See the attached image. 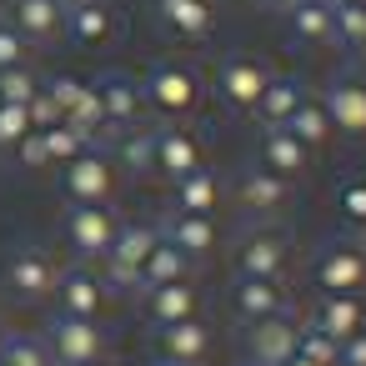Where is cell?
Returning <instances> with one entry per match:
<instances>
[{
    "instance_id": "1",
    "label": "cell",
    "mask_w": 366,
    "mask_h": 366,
    "mask_svg": "<svg viewBox=\"0 0 366 366\" xmlns=\"http://www.w3.org/2000/svg\"><path fill=\"white\" fill-rule=\"evenodd\" d=\"M141 101L161 126H176V121H191L201 111L206 81H201V71L191 61H156L141 76Z\"/></svg>"
},
{
    "instance_id": "2",
    "label": "cell",
    "mask_w": 366,
    "mask_h": 366,
    "mask_svg": "<svg viewBox=\"0 0 366 366\" xmlns=\"http://www.w3.org/2000/svg\"><path fill=\"white\" fill-rule=\"evenodd\" d=\"M116 186H121V166L101 146H86L76 161L61 166V196L71 206H111Z\"/></svg>"
},
{
    "instance_id": "3",
    "label": "cell",
    "mask_w": 366,
    "mask_h": 366,
    "mask_svg": "<svg viewBox=\"0 0 366 366\" xmlns=\"http://www.w3.org/2000/svg\"><path fill=\"white\" fill-rule=\"evenodd\" d=\"M156 241H161V226H151V221H121L111 251L101 256L106 286H111V291H136V286H141V266H146V256L156 251Z\"/></svg>"
},
{
    "instance_id": "4",
    "label": "cell",
    "mask_w": 366,
    "mask_h": 366,
    "mask_svg": "<svg viewBox=\"0 0 366 366\" xmlns=\"http://www.w3.org/2000/svg\"><path fill=\"white\" fill-rule=\"evenodd\" d=\"M231 271H236V281H286V271H291L286 236L271 231V226L246 231L236 241V251H231Z\"/></svg>"
},
{
    "instance_id": "5",
    "label": "cell",
    "mask_w": 366,
    "mask_h": 366,
    "mask_svg": "<svg viewBox=\"0 0 366 366\" xmlns=\"http://www.w3.org/2000/svg\"><path fill=\"white\" fill-rule=\"evenodd\" d=\"M206 166V141L186 126V121H176V126H151V176H161L166 186L171 181H181V176H191V171H201Z\"/></svg>"
},
{
    "instance_id": "6",
    "label": "cell",
    "mask_w": 366,
    "mask_h": 366,
    "mask_svg": "<svg viewBox=\"0 0 366 366\" xmlns=\"http://www.w3.org/2000/svg\"><path fill=\"white\" fill-rule=\"evenodd\" d=\"M311 281L321 296H366V251L361 241H331L311 261Z\"/></svg>"
},
{
    "instance_id": "7",
    "label": "cell",
    "mask_w": 366,
    "mask_h": 366,
    "mask_svg": "<svg viewBox=\"0 0 366 366\" xmlns=\"http://www.w3.org/2000/svg\"><path fill=\"white\" fill-rule=\"evenodd\" d=\"M46 351L56 366H86V361H106V331L101 321H81V316H51L46 321Z\"/></svg>"
},
{
    "instance_id": "8",
    "label": "cell",
    "mask_w": 366,
    "mask_h": 366,
    "mask_svg": "<svg viewBox=\"0 0 366 366\" xmlns=\"http://www.w3.org/2000/svg\"><path fill=\"white\" fill-rule=\"evenodd\" d=\"M316 96H321V106H326V116H331V136H341V141H366V76L336 71Z\"/></svg>"
},
{
    "instance_id": "9",
    "label": "cell",
    "mask_w": 366,
    "mask_h": 366,
    "mask_svg": "<svg viewBox=\"0 0 366 366\" xmlns=\"http://www.w3.org/2000/svg\"><path fill=\"white\" fill-rule=\"evenodd\" d=\"M271 81V66L256 61V56H226L216 66V101L231 111V116H256V101Z\"/></svg>"
},
{
    "instance_id": "10",
    "label": "cell",
    "mask_w": 366,
    "mask_h": 366,
    "mask_svg": "<svg viewBox=\"0 0 366 366\" xmlns=\"http://www.w3.org/2000/svg\"><path fill=\"white\" fill-rule=\"evenodd\" d=\"M56 316H81V321H101V311H106V301H111V286H106V276L96 271V266H66L61 276H56Z\"/></svg>"
},
{
    "instance_id": "11",
    "label": "cell",
    "mask_w": 366,
    "mask_h": 366,
    "mask_svg": "<svg viewBox=\"0 0 366 366\" xmlns=\"http://www.w3.org/2000/svg\"><path fill=\"white\" fill-rule=\"evenodd\" d=\"M156 31L176 46H206L216 31V0H151Z\"/></svg>"
},
{
    "instance_id": "12",
    "label": "cell",
    "mask_w": 366,
    "mask_h": 366,
    "mask_svg": "<svg viewBox=\"0 0 366 366\" xmlns=\"http://www.w3.org/2000/svg\"><path fill=\"white\" fill-rule=\"evenodd\" d=\"M91 91H96V101H101V121H106V131L126 136V131L141 126L146 101H141V81H136L131 71H106V76L91 81Z\"/></svg>"
},
{
    "instance_id": "13",
    "label": "cell",
    "mask_w": 366,
    "mask_h": 366,
    "mask_svg": "<svg viewBox=\"0 0 366 366\" xmlns=\"http://www.w3.org/2000/svg\"><path fill=\"white\" fill-rule=\"evenodd\" d=\"M236 206H241V216H251L256 226H266V221H276L291 206V181L276 176V171H266V166H246L236 176Z\"/></svg>"
},
{
    "instance_id": "14",
    "label": "cell",
    "mask_w": 366,
    "mask_h": 366,
    "mask_svg": "<svg viewBox=\"0 0 366 366\" xmlns=\"http://www.w3.org/2000/svg\"><path fill=\"white\" fill-rule=\"evenodd\" d=\"M116 231H121V216L111 206H71L66 211V241L81 261H101L111 251Z\"/></svg>"
},
{
    "instance_id": "15",
    "label": "cell",
    "mask_w": 366,
    "mask_h": 366,
    "mask_svg": "<svg viewBox=\"0 0 366 366\" xmlns=\"http://www.w3.org/2000/svg\"><path fill=\"white\" fill-rule=\"evenodd\" d=\"M56 276H61V266H56V256L41 251V246H21V251H11V261H6V291H11L16 301H46V296L56 291Z\"/></svg>"
},
{
    "instance_id": "16",
    "label": "cell",
    "mask_w": 366,
    "mask_h": 366,
    "mask_svg": "<svg viewBox=\"0 0 366 366\" xmlns=\"http://www.w3.org/2000/svg\"><path fill=\"white\" fill-rule=\"evenodd\" d=\"M211 351H216V336L201 316L176 321V326H156V361H166V366H206Z\"/></svg>"
},
{
    "instance_id": "17",
    "label": "cell",
    "mask_w": 366,
    "mask_h": 366,
    "mask_svg": "<svg viewBox=\"0 0 366 366\" xmlns=\"http://www.w3.org/2000/svg\"><path fill=\"white\" fill-rule=\"evenodd\" d=\"M241 351H246L241 366H281L286 356H296V316L286 311V316L241 326Z\"/></svg>"
},
{
    "instance_id": "18",
    "label": "cell",
    "mask_w": 366,
    "mask_h": 366,
    "mask_svg": "<svg viewBox=\"0 0 366 366\" xmlns=\"http://www.w3.org/2000/svg\"><path fill=\"white\" fill-rule=\"evenodd\" d=\"M66 36L81 51H101V46H111L121 36V11L111 0H81V6L66 11Z\"/></svg>"
},
{
    "instance_id": "19",
    "label": "cell",
    "mask_w": 366,
    "mask_h": 366,
    "mask_svg": "<svg viewBox=\"0 0 366 366\" xmlns=\"http://www.w3.org/2000/svg\"><path fill=\"white\" fill-rule=\"evenodd\" d=\"M286 311H291L286 281H236L231 286V316L241 326H256V321H271V316H286Z\"/></svg>"
},
{
    "instance_id": "20",
    "label": "cell",
    "mask_w": 366,
    "mask_h": 366,
    "mask_svg": "<svg viewBox=\"0 0 366 366\" xmlns=\"http://www.w3.org/2000/svg\"><path fill=\"white\" fill-rule=\"evenodd\" d=\"M256 166H266V171L296 181V176H306L311 151H306L286 126H256Z\"/></svg>"
},
{
    "instance_id": "21",
    "label": "cell",
    "mask_w": 366,
    "mask_h": 366,
    "mask_svg": "<svg viewBox=\"0 0 366 366\" xmlns=\"http://www.w3.org/2000/svg\"><path fill=\"white\" fill-rule=\"evenodd\" d=\"M161 236H166L181 256H191V261H206V256L221 246V226H216V216H196V211H166Z\"/></svg>"
},
{
    "instance_id": "22",
    "label": "cell",
    "mask_w": 366,
    "mask_h": 366,
    "mask_svg": "<svg viewBox=\"0 0 366 366\" xmlns=\"http://www.w3.org/2000/svg\"><path fill=\"white\" fill-rule=\"evenodd\" d=\"M6 21L26 36V46H46L66 36V6L61 0H6Z\"/></svg>"
},
{
    "instance_id": "23",
    "label": "cell",
    "mask_w": 366,
    "mask_h": 366,
    "mask_svg": "<svg viewBox=\"0 0 366 366\" xmlns=\"http://www.w3.org/2000/svg\"><path fill=\"white\" fill-rule=\"evenodd\" d=\"M281 21H286V41L296 51L331 46V0H291L281 11Z\"/></svg>"
},
{
    "instance_id": "24",
    "label": "cell",
    "mask_w": 366,
    "mask_h": 366,
    "mask_svg": "<svg viewBox=\"0 0 366 366\" xmlns=\"http://www.w3.org/2000/svg\"><path fill=\"white\" fill-rule=\"evenodd\" d=\"M141 301H146L151 326H176V321H196L201 316V291H196L191 276L171 281V286H151V291H141Z\"/></svg>"
},
{
    "instance_id": "25",
    "label": "cell",
    "mask_w": 366,
    "mask_h": 366,
    "mask_svg": "<svg viewBox=\"0 0 366 366\" xmlns=\"http://www.w3.org/2000/svg\"><path fill=\"white\" fill-rule=\"evenodd\" d=\"M311 321L341 346V341H351V336L366 331V296H321L316 311H311Z\"/></svg>"
},
{
    "instance_id": "26",
    "label": "cell",
    "mask_w": 366,
    "mask_h": 366,
    "mask_svg": "<svg viewBox=\"0 0 366 366\" xmlns=\"http://www.w3.org/2000/svg\"><path fill=\"white\" fill-rule=\"evenodd\" d=\"M306 91H311V86H306L301 76H276V71H271L261 101H256V121H261V126H286L291 111L306 101Z\"/></svg>"
},
{
    "instance_id": "27",
    "label": "cell",
    "mask_w": 366,
    "mask_h": 366,
    "mask_svg": "<svg viewBox=\"0 0 366 366\" xmlns=\"http://www.w3.org/2000/svg\"><path fill=\"white\" fill-rule=\"evenodd\" d=\"M216 206H221V176H216L211 166H201V171H191V176H181V181H171V211L216 216Z\"/></svg>"
},
{
    "instance_id": "28",
    "label": "cell",
    "mask_w": 366,
    "mask_h": 366,
    "mask_svg": "<svg viewBox=\"0 0 366 366\" xmlns=\"http://www.w3.org/2000/svg\"><path fill=\"white\" fill-rule=\"evenodd\" d=\"M286 131L316 156V151H326L336 136H331V116H326V106H321V96L316 91H306V101L291 111V121H286Z\"/></svg>"
},
{
    "instance_id": "29",
    "label": "cell",
    "mask_w": 366,
    "mask_h": 366,
    "mask_svg": "<svg viewBox=\"0 0 366 366\" xmlns=\"http://www.w3.org/2000/svg\"><path fill=\"white\" fill-rule=\"evenodd\" d=\"M191 271H196V261H191V256H181V251H176V246L161 236V241H156V251H151V256H146V266H141V286H136V291H151V286L186 281Z\"/></svg>"
},
{
    "instance_id": "30",
    "label": "cell",
    "mask_w": 366,
    "mask_h": 366,
    "mask_svg": "<svg viewBox=\"0 0 366 366\" xmlns=\"http://www.w3.org/2000/svg\"><path fill=\"white\" fill-rule=\"evenodd\" d=\"M331 41L346 51H366V6L361 0H331Z\"/></svg>"
},
{
    "instance_id": "31",
    "label": "cell",
    "mask_w": 366,
    "mask_h": 366,
    "mask_svg": "<svg viewBox=\"0 0 366 366\" xmlns=\"http://www.w3.org/2000/svg\"><path fill=\"white\" fill-rule=\"evenodd\" d=\"M41 146H46V161L61 171L66 161H76V156H81L86 146H96V141H91V136H81L76 126H66V121H61V126H46V131H41Z\"/></svg>"
},
{
    "instance_id": "32",
    "label": "cell",
    "mask_w": 366,
    "mask_h": 366,
    "mask_svg": "<svg viewBox=\"0 0 366 366\" xmlns=\"http://www.w3.org/2000/svg\"><path fill=\"white\" fill-rule=\"evenodd\" d=\"M336 221L346 231H366V176H351L336 186Z\"/></svg>"
},
{
    "instance_id": "33",
    "label": "cell",
    "mask_w": 366,
    "mask_h": 366,
    "mask_svg": "<svg viewBox=\"0 0 366 366\" xmlns=\"http://www.w3.org/2000/svg\"><path fill=\"white\" fill-rule=\"evenodd\" d=\"M336 341L306 316V321H296V356H306V361H316V366H336Z\"/></svg>"
},
{
    "instance_id": "34",
    "label": "cell",
    "mask_w": 366,
    "mask_h": 366,
    "mask_svg": "<svg viewBox=\"0 0 366 366\" xmlns=\"http://www.w3.org/2000/svg\"><path fill=\"white\" fill-rule=\"evenodd\" d=\"M116 166H126L131 176H151V126H136V131L121 136Z\"/></svg>"
},
{
    "instance_id": "35",
    "label": "cell",
    "mask_w": 366,
    "mask_h": 366,
    "mask_svg": "<svg viewBox=\"0 0 366 366\" xmlns=\"http://www.w3.org/2000/svg\"><path fill=\"white\" fill-rule=\"evenodd\" d=\"M41 91V76L31 66H11V71H0V106H31Z\"/></svg>"
},
{
    "instance_id": "36",
    "label": "cell",
    "mask_w": 366,
    "mask_h": 366,
    "mask_svg": "<svg viewBox=\"0 0 366 366\" xmlns=\"http://www.w3.org/2000/svg\"><path fill=\"white\" fill-rule=\"evenodd\" d=\"M0 366H56L41 336H6V351H0Z\"/></svg>"
},
{
    "instance_id": "37",
    "label": "cell",
    "mask_w": 366,
    "mask_h": 366,
    "mask_svg": "<svg viewBox=\"0 0 366 366\" xmlns=\"http://www.w3.org/2000/svg\"><path fill=\"white\" fill-rule=\"evenodd\" d=\"M41 91L51 96V106L61 111V121L76 111V101H81V91H86V81L81 76H51V81H41Z\"/></svg>"
},
{
    "instance_id": "38",
    "label": "cell",
    "mask_w": 366,
    "mask_h": 366,
    "mask_svg": "<svg viewBox=\"0 0 366 366\" xmlns=\"http://www.w3.org/2000/svg\"><path fill=\"white\" fill-rule=\"evenodd\" d=\"M11 66H31V46L6 16H0V71H11Z\"/></svg>"
},
{
    "instance_id": "39",
    "label": "cell",
    "mask_w": 366,
    "mask_h": 366,
    "mask_svg": "<svg viewBox=\"0 0 366 366\" xmlns=\"http://www.w3.org/2000/svg\"><path fill=\"white\" fill-rule=\"evenodd\" d=\"M31 111L26 106H0V151H16L21 136H31Z\"/></svg>"
},
{
    "instance_id": "40",
    "label": "cell",
    "mask_w": 366,
    "mask_h": 366,
    "mask_svg": "<svg viewBox=\"0 0 366 366\" xmlns=\"http://www.w3.org/2000/svg\"><path fill=\"white\" fill-rule=\"evenodd\" d=\"M11 156H16V166H26V171H46V166H51V161H46V146H41V131L21 136Z\"/></svg>"
},
{
    "instance_id": "41",
    "label": "cell",
    "mask_w": 366,
    "mask_h": 366,
    "mask_svg": "<svg viewBox=\"0 0 366 366\" xmlns=\"http://www.w3.org/2000/svg\"><path fill=\"white\" fill-rule=\"evenodd\" d=\"M336 366H366V331H361V336H351V341H341Z\"/></svg>"
},
{
    "instance_id": "42",
    "label": "cell",
    "mask_w": 366,
    "mask_h": 366,
    "mask_svg": "<svg viewBox=\"0 0 366 366\" xmlns=\"http://www.w3.org/2000/svg\"><path fill=\"white\" fill-rule=\"evenodd\" d=\"M216 6H226V11H251V6H261V0H216Z\"/></svg>"
},
{
    "instance_id": "43",
    "label": "cell",
    "mask_w": 366,
    "mask_h": 366,
    "mask_svg": "<svg viewBox=\"0 0 366 366\" xmlns=\"http://www.w3.org/2000/svg\"><path fill=\"white\" fill-rule=\"evenodd\" d=\"M281 366H316V361H306V356H286Z\"/></svg>"
},
{
    "instance_id": "44",
    "label": "cell",
    "mask_w": 366,
    "mask_h": 366,
    "mask_svg": "<svg viewBox=\"0 0 366 366\" xmlns=\"http://www.w3.org/2000/svg\"><path fill=\"white\" fill-rule=\"evenodd\" d=\"M261 6H271V11H286V6H291V0H261Z\"/></svg>"
},
{
    "instance_id": "45",
    "label": "cell",
    "mask_w": 366,
    "mask_h": 366,
    "mask_svg": "<svg viewBox=\"0 0 366 366\" xmlns=\"http://www.w3.org/2000/svg\"><path fill=\"white\" fill-rule=\"evenodd\" d=\"M6 336H11V331H6V326H0V351H6Z\"/></svg>"
},
{
    "instance_id": "46",
    "label": "cell",
    "mask_w": 366,
    "mask_h": 366,
    "mask_svg": "<svg viewBox=\"0 0 366 366\" xmlns=\"http://www.w3.org/2000/svg\"><path fill=\"white\" fill-rule=\"evenodd\" d=\"M61 6H66V11H71V6H81V0H61Z\"/></svg>"
},
{
    "instance_id": "47",
    "label": "cell",
    "mask_w": 366,
    "mask_h": 366,
    "mask_svg": "<svg viewBox=\"0 0 366 366\" xmlns=\"http://www.w3.org/2000/svg\"><path fill=\"white\" fill-rule=\"evenodd\" d=\"M86 366H111V361H86Z\"/></svg>"
},
{
    "instance_id": "48",
    "label": "cell",
    "mask_w": 366,
    "mask_h": 366,
    "mask_svg": "<svg viewBox=\"0 0 366 366\" xmlns=\"http://www.w3.org/2000/svg\"><path fill=\"white\" fill-rule=\"evenodd\" d=\"M361 251H366V241H361Z\"/></svg>"
},
{
    "instance_id": "49",
    "label": "cell",
    "mask_w": 366,
    "mask_h": 366,
    "mask_svg": "<svg viewBox=\"0 0 366 366\" xmlns=\"http://www.w3.org/2000/svg\"><path fill=\"white\" fill-rule=\"evenodd\" d=\"M156 366H166V361H156Z\"/></svg>"
},
{
    "instance_id": "50",
    "label": "cell",
    "mask_w": 366,
    "mask_h": 366,
    "mask_svg": "<svg viewBox=\"0 0 366 366\" xmlns=\"http://www.w3.org/2000/svg\"><path fill=\"white\" fill-rule=\"evenodd\" d=\"M361 6H366V0H361Z\"/></svg>"
}]
</instances>
